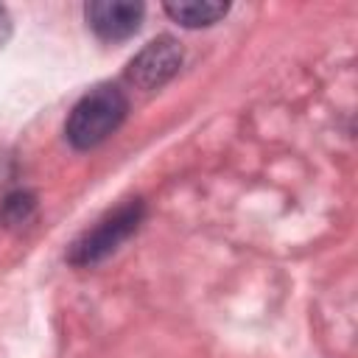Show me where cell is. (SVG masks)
Returning <instances> with one entry per match:
<instances>
[{"label":"cell","mask_w":358,"mask_h":358,"mask_svg":"<svg viewBox=\"0 0 358 358\" xmlns=\"http://www.w3.org/2000/svg\"><path fill=\"white\" fill-rule=\"evenodd\" d=\"M126 112H129L126 95L112 84H101L73 106L64 126L67 140L76 148H95L123 123Z\"/></svg>","instance_id":"obj_1"},{"label":"cell","mask_w":358,"mask_h":358,"mask_svg":"<svg viewBox=\"0 0 358 358\" xmlns=\"http://www.w3.org/2000/svg\"><path fill=\"white\" fill-rule=\"evenodd\" d=\"M140 218H143V204L140 201H129V204L117 207L115 213L101 218L90 232H84L73 243L70 260L76 266H90V263L103 260L109 252H115L140 227Z\"/></svg>","instance_id":"obj_2"},{"label":"cell","mask_w":358,"mask_h":358,"mask_svg":"<svg viewBox=\"0 0 358 358\" xmlns=\"http://www.w3.org/2000/svg\"><path fill=\"white\" fill-rule=\"evenodd\" d=\"M182 64V48L171 36H159L148 42L129 64L126 78L140 90H154L165 84Z\"/></svg>","instance_id":"obj_3"},{"label":"cell","mask_w":358,"mask_h":358,"mask_svg":"<svg viewBox=\"0 0 358 358\" xmlns=\"http://www.w3.org/2000/svg\"><path fill=\"white\" fill-rule=\"evenodd\" d=\"M143 3L129 0H92L84 6L90 28L106 42H120L131 36L143 22Z\"/></svg>","instance_id":"obj_4"},{"label":"cell","mask_w":358,"mask_h":358,"mask_svg":"<svg viewBox=\"0 0 358 358\" xmlns=\"http://www.w3.org/2000/svg\"><path fill=\"white\" fill-rule=\"evenodd\" d=\"M165 11L185 28H204L218 22L229 11V6L221 0H171L165 3Z\"/></svg>","instance_id":"obj_5"},{"label":"cell","mask_w":358,"mask_h":358,"mask_svg":"<svg viewBox=\"0 0 358 358\" xmlns=\"http://www.w3.org/2000/svg\"><path fill=\"white\" fill-rule=\"evenodd\" d=\"M34 210H36V199H34L31 193L17 190V193L6 196V201H3V207H0V218H3L8 227H17V224H25V221L34 215Z\"/></svg>","instance_id":"obj_6"},{"label":"cell","mask_w":358,"mask_h":358,"mask_svg":"<svg viewBox=\"0 0 358 358\" xmlns=\"http://www.w3.org/2000/svg\"><path fill=\"white\" fill-rule=\"evenodd\" d=\"M8 34H11V20H8V11L0 6V45L8 39Z\"/></svg>","instance_id":"obj_7"}]
</instances>
